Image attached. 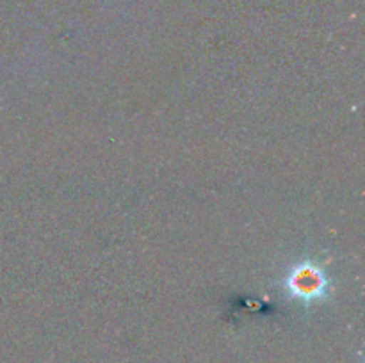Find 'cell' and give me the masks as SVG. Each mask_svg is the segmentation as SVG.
Segmentation results:
<instances>
[{"label":"cell","mask_w":365,"mask_h":363,"mask_svg":"<svg viewBox=\"0 0 365 363\" xmlns=\"http://www.w3.org/2000/svg\"><path fill=\"white\" fill-rule=\"evenodd\" d=\"M284 290L294 301L312 306L331 298V280L321 263L302 260L285 274Z\"/></svg>","instance_id":"cell-1"}]
</instances>
